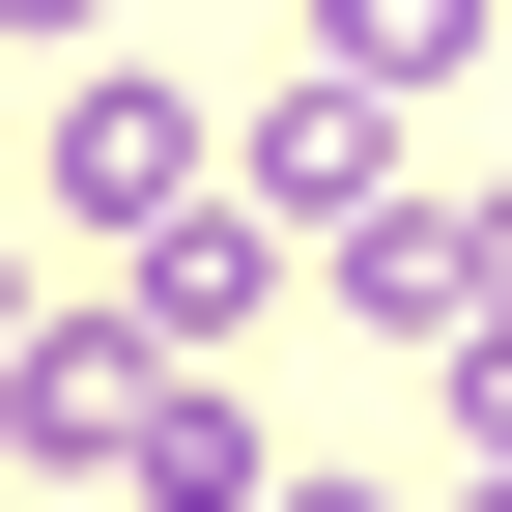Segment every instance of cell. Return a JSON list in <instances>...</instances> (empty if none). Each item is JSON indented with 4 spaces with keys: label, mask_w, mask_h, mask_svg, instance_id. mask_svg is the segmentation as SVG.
<instances>
[{
    "label": "cell",
    "mask_w": 512,
    "mask_h": 512,
    "mask_svg": "<svg viewBox=\"0 0 512 512\" xmlns=\"http://www.w3.org/2000/svg\"><path fill=\"white\" fill-rule=\"evenodd\" d=\"M0 29H114V0H0Z\"/></svg>",
    "instance_id": "cell-7"
},
{
    "label": "cell",
    "mask_w": 512,
    "mask_h": 512,
    "mask_svg": "<svg viewBox=\"0 0 512 512\" xmlns=\"http://www.w3.org/2000/svg\"><path fill=\"white\" fill-rule=\"evenodd\" d=\"M313 57H370V86L427 114V86H484V0H313Z\"/></svg>",
    "instance_id": "cell-5"
},
{
    "label": "cell",
    "mask_w": 512,
    "mask_h": 512,
    "mask_svg": "<svg viewBox=\"0 0 512 512\" xmlns=\"http://www.w3.org/2000/svg\"><path fill=\"white\" fill-rule=\"evenodd\" d=\"M29 171H57V228H171V200H200V86H143V57H86Z\"/></svg>",
    "instance_id": "cell-1"
},
{
    "label": "cell",
    "mask_w": 512,
    "mask_h": 512,
    "mask_svg": "<svg viewBox=\"0 0 512 512\" xmlns=\"http://www.w3.org/2000/svg\"><path fill=\"white\" fill-rule=\"evenodd\" d=\"M256 512H399V484H256Z\"/></svg>",
    "instance_id": "cell-6"
},
{
    "label": "cell",
    "mask_w": 512,
    "mask_h": 512,
    "mask_svg": "<svg viewBox=\"0 0 512 512\" xmlns=\"http://www.w3.org/2000/svg\"><path fill=\"white\" fill-rule=\"evenodd\" d=\"M171 370H143V313H29V342H0V427H29L57 484H114V427H143Z\"/></svg>",
    "instance_id": "cell-3"
},
{
    "label": "cell",
    "mask_w": 512,
    "mask_h": 512,
    "mask_svg": "<svg viewBox=\"0 0 512 512\" xmlns=\"http://www.w3.org/2000/svg\"><path fill=\"white\" fill-rule=\"evenodd\" d=\"M114 484H143V512H256L285 456H256V399H200V370H171V399L114 427Z\"/></svg>",
    "instance_id": "cell-4"
},
{
    "label": "cell",
    "mask_w": 512,
    "mask_h": 512,
    "mask_svg": "<svg viewBox=\"0 0 512 512\" xmlns=\"http://www.w3.org/2000/svg\"><path fill=\"white\" fill-rule=\"evenodd\" d=\"M0 342H29V313H0Z\"/></svg>",
    "instance_id": "cell-8"
},
{
    "label": "cell",
    "mask_w": 512,
    "mask_h": 512,
    "mask_svg": "<svg viewBox=\"0 0 512 512\" xmlns=\"http://www.w3.org/2000/svg\"><path fill=\"white\" fill-rule=\"evenodd\" d=\"M228 200H285V228H370V200H399V86H370V57H313V86H256Z\"/></svg>",
    "instance_id": "cell-2"
}]
</instances>
